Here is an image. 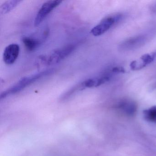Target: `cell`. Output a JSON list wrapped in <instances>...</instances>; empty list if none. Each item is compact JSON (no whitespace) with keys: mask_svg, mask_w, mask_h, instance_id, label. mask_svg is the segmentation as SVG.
<instances>
[{"mask_svg":"<svg viewBox=\"0 0 156 156\" xmlns=\"http://www.w3.org/2000/svg\"><path fill=\"white\" fill-rule=\"evenodd\" d=\"M20 53V46L17 44H12L6 47L3 52V59L7 65H11L16 62Z\"/></svg>","mask_w":156,"mask_h":156,"instance_id":"cell-6","label":"cell"},{"mask_svg":"<svg viewBox=\"0 0 156 156\" xmlns=\"http://www.w3.org/2000/svg\"><path fill=\"white\" fill-rule=\"evenodd\" d=\"M22 40L26 49L30 51L36 50L41 44V42L38 39L28 36L23 37Z\"/></svg>","mask_w":156,"mask_h":156,"instance_id":"cell-9","label":"cell"},{"mask_svg":"<svg viewBox=\"0 0 156 156\" xmlns=\"http://www.w3.org/2000/svg\"><path fill=\"white\" fill-rule=\"evenodd\" d=\"M143 114L145 120L149 122L156 123V106L144 110Z\"/></svg>","mask_w":156,"mask_h":156,"instance_id":"cell-11","label":"cell"},{"mask_svg":"<svg viewBox=\"0 0 156 156\" xmlns=\"http://www.w3.org/2000/svg\"><path fill=\"white\" fill-rule=\"evenodd\" d=\"M54 72L53 69H48L39 73L32 75L28 76L23 77L19 80L17 83L13 85L11 87L2 93L1 94V99L5 98L7 97L20 92L33 83L36 82L40 78L44 76L51 74Z\"/></svg>","mask_w":156,"mask_h":156,"instance_id":"cell-1","label":"cell"},{"mask_svg":"<svg viewBox=\"0 0 156 156\" xmlns=\"http://www.w3.org/2000/svg\"><path fill=\"white\" fill-rule=\"evenodd\" d=\"M112 72L115 73H126V70L124 67L122 66H116L113 68L112 70Z\"/></svg>","mask_w":156,"mask_h":156,"instance_id":"cell-13","label":"cell"},{"mask_svg":"<svg viewBox=\"0 0 156 156\" xmlns=\"http://www.w3.org/2000/svg\"><path fill=\"white\" fill-rule=\"evenodd\" d=\"M21 2H22V1L19 0H12L6 2L0 7V13L1 14H5L10 12Z\"/></svg>","mask_w":156,"mask_h":156,"instance_id":"cell-10","label":"cell"},{"mask_svg":"<svg viewBox=\"0 0 156 156\" xmlns=\"http://www.w3.org/2000/svg\"><path fill=\"white\" fill-rule=\"evenodd\" d=\"M122 15L119 13L106 16L91 30V33L94 36L102 35L119 21Z\"/></svg>","mask_w":156,"mask_h":156,"instance_id":"cell-3","label":"cell"},{"mask_svg":"<svg viewBox=\"0 0 156 156\" xmlns=\"http://www.w3.org/2000/svg\"><path fill=\"white\" fill-rule=\"evenodd\" d=\"M62 2L59 0H51L44 2L38 11L34 20V26L40 25L47 16Z\"/></svg>","mask_w":156,"mask_h":156,"instance_id":"cell-4","label":"cell"},{"mask_svg":"<svg viewBox=\"0 0 156 156\" xmlns=\"http://www.w3.org/2000/svg\"><path fill=\"white\" fill-rule=\"evenodd\" d=\"M144 39H143L142 36H137L127 40L125 44H123V45H124V46L126 45L127 48H131V47L133 48L134 46L136 45L137 44H140V43L144 41Z\"/></svg>","mask_w":156,"mask_h":156,"instance_id":"cell-12","label":"cell"},{"mask_svg":"<svg viewBox=\"0 0 156 156\" xmlns=\"http://www.w3.org/2000/svg\"><path fill=\"white\" fill-rule=\"evenodd\" d=\"M76 48V45L72 44L55 50L47 55L40 56L39 58V63L44 66L52 65L58 63L70 55Z\"/></svg>","mask_w":156,"mask_h":156,"instance_id":"cell-2","label":"cell"},{"mask_svg":"<svg viewBox=\"0 0 156 156\" xmlns=\"http://www.w3.org/2000/svg\"><path fill=\"white\" fill-rule=\"evenodd\" d=\"M118 107L126 115L133 116L136 112L137 106L136 102L130 100H123L119 103Z\"/></svg>","mask_w":156,"mask_h":156,"instance_id":"cell-8","label":"cell"},{"mask_svg":"<svg viewBox=\"0 0 156 156\" xmlns=\"http://www.w3.org/2000/svg\"><path fill=\"white\" fill-rule=\"evenodd\" d=\"M155 60H156V51L150 53L143 55L138 60L132 61L129 66L131 70L137 71L143 69Z\"/></svg>","mask_w":156,"mask_h":156,"instance_id":"cell-5","label":"cell"},{"mask_svg":"<svg viewBox=\"0 0 156 156\" xmlns=\"http://www.w3.org/2000/svg\"><path fill=\"white\" fill-rule=\"evenodd\" d=\"M110 80V77L108 76L104 75L99 77L89 78L82 82L80 84L81 90L85 88H92L96 87L105 83Z\"/></svg>","mask_w":156,"mask_h":156,"instance_id":"cell-7","label":"cell"}]
</instances>
